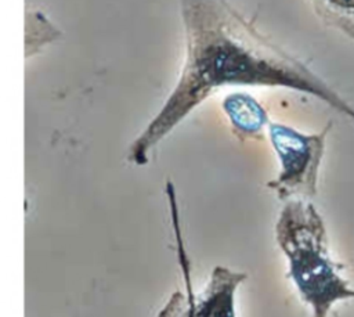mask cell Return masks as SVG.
Segmentation results:
<instances>
[{"instance_id":"obj_1","label":"cell","mask_w":354,"mask_h":317,"mask_svg":"<svg viewBox=\"0 0 354 317\" xmlns=\"http://www.w3.org/2000/svg\"><path fill=\"white\" fill-rule=\"evenodd\" d=\"M184 58L159 111L131 141L127 161L149 155L191 112L227 87L285 89L317 98L354 123V107L314 72L263 35L228 0H178Z\"/></svg>"},{"instance_id":"obj_2","label":"cell","mask_w":354,"mask_h":317,"mask_svg":"<svg viewBox=\"0 0 354 317\" xmlns=\"http://www.w3.org/2000/svg\"><path fill=\"white\" fill-rule=\"evenodd\" d=\"M275 241L313 317H328L336 303L354 299V287L332 257L325 221L310 199L285 201L275 223Z\"/></svg>"},{"instance_id":"obj_3","label":"cell","mask_w":354,"mask_h":317,"mask_svg":"<svg viewBox=\"0 0 354 317\" xmlns=\"http://www.w3.org/2000/svg\"><path fill=\"white\" fill-rule=\"evenodd\" d=\"M171 228L176 239L177 263L181 271L184 291H176L158 313V317H236L235 293L246 280V274L225 266H216L202 292H195L191 275V263L185 249L177 192L171 181L166 183Z\"/></svg>"},{"instance_id":"obj_4","label":"cell","mask_w":354,"mask_h":317,"mask_svg":"<svg viewBox=\"0 0 354 317\" xmlns=\"http://www.w3.org/2000/svg\"><path fill=\"white\" fill-rule=\"evenodd\" d=\"M330 129L332 122H328L321 132L304 133L286 123L270 122L267 136L278 158L279 172L267 183V187L281 201L311 199L317 195L319 169Z\"/></svg>"},{"instance_id":"obj_5","label":"cell","mask_w":354,"mask_h":317,"mask_svg":"<svg viewBox=\"0 0 354 317\" xmlns=\"http://www.w3.org/2000/svg\"><path fill=\"white\" fill-rule=\"evenodd\" d=\"M221 108L234 136L241 141L261 140L270 125L267 109L250 93L236 90L228 93Z\"/></svg>"},{"instance_id":"obj_6","label":"cell","mask_w":354,"mask_h":317,"mask_svg":"<svg viewBox=\"0 0 354 317\" xmlns=\"http://www.w3.org/2000/svg\"><path fill=\"white\" fill-rule=\"evenodd\" d=\"M62 32L40 10H26L25 12V58L29 60L40 54L46 47L59 40Z\"/></svg>"},{"instance_id":"obj_7","label":"cell","mask_w":354,"mask_h":317,"mask_svg":"<svg viewBox=\"0 0 354 317\" xmlns=\"http://www.w3.org/2000/svg\"><path fill=\"white\" fill-rule=\"evenodd\" d=\"M314 14L326 26L354 43V0H308Z\"/></svg>"}]
</instances>
